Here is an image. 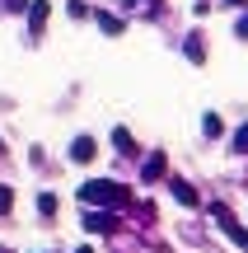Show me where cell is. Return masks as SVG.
I'll return each mask as SVG.
<instances>
[{
    "mask_svg": "<svg viewBox=\"0 0 248 253\" xmlns=\"http://www.w3.org/2000/svg\"><path fill=\"white\" fill-rule=\"evenodd\" d=\"M234 155H248V122L234 131Z\"/></svg>",
    "mask_w": 248,
    "mask_h": 253,
    "instance_id": "7c38bea8",
    "label": "cell"
},
{
    "mask_svg": "<svg viewBox=\"0 0 248 253\" xmlns=\"http://www.w3.org/2000/svg\"><path fill=\"white\" fill-rule=\"evenodd\" d=\"M94 19H99V28H103V33H108V38H117L122 28H127V24H122L117 14H108V9H99V14H94Z\"/></svg>",
    "mask_w": 248,
    "mask_h": 253,
    "instance_id": "9c48e42d",
    "label": "cell"
},
{
    "mask_svg": "<svg viewBox=\"0 0 248 253\" xmlns=\"http://www.w3.org/2000/svg\"><path fill=\"white\" fill-rule=\"evenodd\" d=\"M80 202H84V207H112V211H122V207H131V188L108 183V178H89L80 188Z\"/></svg>",
    "mask_w": 248,
    "mask_h": 253,
    "instance_id": "6da1fadb",
    "label": "cell"
},
{
    "mask_svg": "<svg viewBox=\"0 0 248 253\" xmlns=\"http://www.w3.org/2000/svg\"><path fill=\"white\" fill-rule=\"evenodd\" d=\"M5 9H14V14H28V0H5Z\"/></svg>",
    "mask_w": 248,
    "mask_h": 253,
    "instance_id": "9a60e30c",
    "label": "cell"
},
{
    "mask_svg": "<svg viewBox=\"0 0 248 253\" xmlns=\"http://www.w3.org/2000/svg\"><path fill=\"white\" fill-rule=\"evenodd\" d=\"M112 145H117V155H136V141H131L127 126H117V131H112Z\"/></svg>",
    "mask_w": 248,
    "mask_h": 253,
    "instance_id": "30bf717a",
    "label": "cell"
},
{
    "mask_svg": "<svg viewBox=\"0 0 248 253\" xmlns=\"http://www.w3.org/2000/svg\"><path fill=\"white\" fill-rule=\"evenodd\" d=\"M215 220H220V230H225V235L234 239V244H244V249H248V230H244L239 220L230 216V207H215Z\"/></svg>",
    "mask_w": 248,
    "mask_h": 253,
    "instance_id": "277c9868",
    "label": "cell"
},
{
    "mask_svg": "<svg viewBox=\"0 0 248 253\" xmlns=\"http://www.w3.org/2000/svg\"><path fill=\"white\" fill-rule=\"evenodd\" d=\"M0 155H5V141H0Z\"/></svg>",
    "mask_w": 248,
    "mask_h": 253,
    "instance_id": "ac0fdd59",
    "label": "cell"
},
{
    "mask_svg": "<svg viewBox=\"0 0 248 253\" xmlns=\"http://www.w3.org/2000/svg\"><path fill=\"white\" fill-rule=\"evenodd\" d=\"M0 253H5V249H0Z\"/></svg>",
    "mask_w": 248,
    "mask_h": 253,
    "instance_id": "ffe728a7",
    "label": "cell"
},
{
    "mask_svg": "<svg viewBox=\"0 0 248 253\" xmlns=\"http://www.w3.org/2000/svg\"><path fill=\"white\" fill-rule=\"evenodd\" d=\"M94 155H99V145H94V136H75V145H71V160H75V164H89Z\"/></svg>",
    "mask_w": 248,
    "mask_h": 253,
    "instance_id": "8992f818",
    "label": "cell"
},
{
    "mask_svg": "<svg viewBox=\"0 0 248 253\" xmlns=\"http://www.w3.org/2000/svg\"><path fill=\"white\" fill-rule=\"evenodd\" d=\"M37 211H42V216H56V197H52V192H42V197H37Z\"/></svg>",
    "mask_w": 248,
    "mask_h": 253,
    "instance_id": "4fadbf2b",
    "label": "cell"
},
{
    "mask_svg": "<svg viewBox=\"0 0 248 253\" xmlns=\"http://www.w3.org/2000/svg\"><path fill=\"white\" fill-rule=\"evenodd\" d=\"M169 188H174V197L183 202V207H202V197H197V188H192V183H183V178H169Z\"/></svg>",
    "mask_w": 248,
    "mask_h": 253,
    "instance_id": "52a82bcc",
    "label": "cell"
},
{
    "mask_svg": "<svg viewBox=\"0 0 248 253\" xmlns=\"http://www.w3.org/2000/svg\"><path fill=\"white\" fill-rule=\"evenodd\" d=\"M234 33H239V38H248V9L239 14V24H234Z\"/></svg>",
    "mask_w": 248,
    "mask_h": 253,
    "instance_id": "2e32d148",
    "label": "cell"
},
{
    "mask_svg": "<svg viewBox=\"0 0 248 253\" xmlns=\"http://www.w3.org/2000/svg\"><path fill=\"white\" fill-rule=\"evenodd\" d=\"M47 14H52V5H47V0H33V5H28V33H33V38H42Z\"/></svg>",
    "mask_w": 248,
    "mask_h": 253,
    "instance_id": "5b68a950",
    "label": "cell"
},
{
    "mask_svg": "<svg viewBox=\"0 0 248 253\" xmlns=\"http://www.w3.org/2000/svg\"><path fill=\"white\" fill-rule=\"evenodd\" d=\"M164 173H169V160H164V150H150V155H145V164H141V178H145V183H159Z\"/></svg>",
    "mask_w": 248,
    "mask_h": 253,
    "instance_id": "3957f363",
    "label": "cell"
},
{
    "mask_svg": "<svg viewBox=\"0 0 248 253\" xmlns=\"http://www.w3.org/2000/svg\"><path fill=\"white\" fill-rule=\"evenodd\" d=\"M117 225H122V220L112 216V207H108V211H89V216H84V230H89V235H117Z\"/></svg>",
    "mask_w": 248,
    "mask_h": 253,
    "instance_id": "7a4b0ae2",
    "label": "cell"
},
{
    "mask_svg": "<svg viewBox=\"0 0 248 253\" xmlns=\"http://www.w3.org/2000/svg\"><path fill=\"white\" fill-rule=\"evenodd\" d=\"M220 131H225V122L215 118V113H206V118H202V136H211V141H215Z\"/></svg>",
    "mask_w": 248,
    "mask_h": 253,
    "instance_id": "8fae6325",
    "label": "cell"
},
{
    "mask_svg": "<svg viewBox=\"0 0 248 253\" xmlns=\"http://www.w3.org/2000/svg\"><path fill=\"white\" fill-rule=\"evenodd\" d=\"M150 5H159V0H150Z\"/></svg>",
    "mask_w": 248,
    "mask_h": 253,
    "instance_id": "d6986e66",
    "label": "cell"
},
{
    "mask_svg": "<svg viewBox=\"0 0 248 253\" xmlns=\"http://www.w3.org/2000/svg\"><path fill=\"white\" fill-rule=\"evenodd\" d=\"M183 52H187V61H192V66H202V61H206V42H202V33H187V38H183Z\"/></svg>",
    "mask_w": 248,
    "mask_h": 253,
    "instance_id": "ba28073f",
    "label": "cell"
},
{
    "mask_svg": "<svg viewBox=\"0 0 248 253\" xmlns=\"http://www.w3.org/2000/svg\"><path fill=\"white\" fill-rule=\"evenodd\" d=\"M9 207H14V192H9V188H5V183H0V216H5V211H9Z\"/></svg>",
    "mask_w": 248,
    "mask_h": 253,
    "instance_id": "5bb4252c",
    "label": "cell"
},
{
    "mask_svg": "<svg viewBox=\"0 0 248 253\" xmlns=\"http://www.w3.org/2000/svg\"><path fill=\"white\" fill-rule=\"evenodd\" d=\"M225 5H234V9H244V5H248V0H225Z\"/></svg>",
    "mask_w": 248,
    "mask_h": 253,
    "instance_id": "e0dca14e",
    "label": "cell"
}]
</instances>
